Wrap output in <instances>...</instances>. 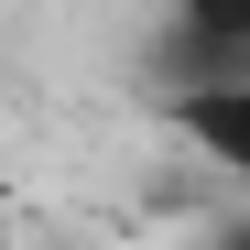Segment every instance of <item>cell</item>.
Returning a JSON list of instances; mask_svg holds the SVG:
<instances>
[{
  "label": "cell",
  "mask_w": 250,
  "mask_h": 250,
  "mask_svg": "<svg viewBox=\"0 0 250 250\" xmlns=\"http://www.w3.org/2000/svg\"><path fill=\"white\" fill-rule=\"evenodd\" d=\"M163 120L218 163L229 185H250V76H207V87H174L163 98Z\"/></svg>",
  "instance_id": "cell-1"
},
{
  "label": "cell",
  "mask_w": 250,
  "mask_h": 250,
  "mask_svg": "<svg viewBox=\"0 0 250 250\" xmlns=\"http://www.w3.org/2000/svg\"><path fill=\"white\" fill-rule=\"evenodd\" d=\"M174 44H185V87L250 76V0H174Z\"/></svg>",
  "instance_id": "cell-2"
},
{
  "label": "cell",
  "mask_w": 250,
  "mask_h": 250,
  "mask_svg": "<svg viewBox=\"0 0 250 250\" xmlns=\"http://www.w3.org/2000/svg\"><path fill=\"white\" fill-rule=\"evenodd\" d=\"M44 250H98V239H44Z\"/></svg>",
  "instance_id": "cell-3"
},
{
  "label": "cell",
  "mask_w": 250,
  "mask_h": 250,
  "mask_svg": "<svg viewBox=\"0 0 250 250\" xmlns=\"http://www.w3.org/2000/svg\"><path fill=\"white\" fill-rule=\"evenodd\" d=\"M218 250H250V229H229V239H218Z\"/></svg>",
  "instance_id": "cell-4"
}]
</instances>
